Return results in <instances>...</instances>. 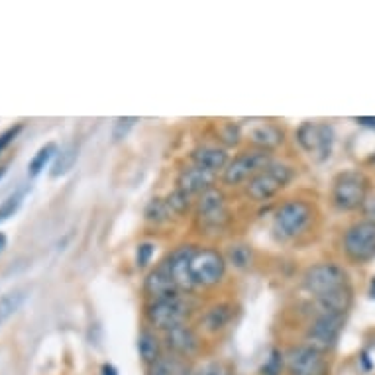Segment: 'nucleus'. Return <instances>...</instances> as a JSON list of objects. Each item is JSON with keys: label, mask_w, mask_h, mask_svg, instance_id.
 <instances>
[{"label": "nucleus", "mask_w": 375, "mask_h": 375, "mask_svg": "<svg viewBox=\"0 0 375 375\" xmlns=\"http://www.w3.org/2000/svg\"><path fill=\"white\" fill-rule=\"evenodd\" d=\"M248 142L250 148L265 149V151H275L277 148H281L285 142L283 128L275 122H260V124L251 126L248 132Z\"/></svg>", "instance_id": "nucleus-19"}, {"label": "nucleus", "mask_w": 375, "mask_h": 375, "mask_svg": "<svg viewBox=\"0 0 375 375\" xmlns=\"http://www.w3.org/2000/svg\"><path fill=\"white\" fill-rule=\"evenodd\" d=\"M224 258L236 269H250V265L253 263V250L248 244H232L224 253Z\"/></svg>", "instance_id": "nucleus-25"}, {"label": "nucleus", "mask_w": 375, "mask_h": 375, "mask_svg": "<svg viewBox=\"0 0 375 375\" xmlns=\"http://www.w3.org/2000/svg\"><path fill=\"white\" fill-rule=\"evenodd\" d=\"M22 199H24V193H14V194H10L6 201H2V205H0V224H2V222H6L10 216H14L18 210H20V206H22Z\"/></svg>", "instance_id": "nucleus-31"}, {"label": "nucleus", "mask_w": 375, "mask_h": 375, "mask_svg": "<svg viewBox=\"0 0 375 375\" xmlns=\"http://www.w3.org/2000/svg\"><path fill=\"white\" fill-rule=\"evenodd\" d=\"M165 201H167V205H169L171 212L175 216H185L191 208H194V201L189 197V194H185L179 189H175V191H171L167 197H165Z\"/></svg>", "instance_id": "nucleus-30"}, {"label": "nucleus", "mask_w": 375, "mask_h": 375, "mask_svg": "<svg viewBox=\"0 0 375 375\" xmlns=\"http://www.w3.org/2000/svg\"><path fill=\"white\" fill-rule=\"evenodd\" d=\"M228 161H230V153L220 144H201L191 151V165H197L216 175H220L226 169Z\"/></svg>", "instance_id": "nucleus-18"}, {"label": "nucleus", "mask_w": 375, "mask_h": 375, "mask_svg": "<svg viewBox=\"0 0 375 375\" xmlns=\"http://www.w3.org/2000/svg\"><path fill=\"white\" fill-rule=\"evenodd\" d=\"M77 158H79L77 146H65L61 151H57L53 165H51V177H61V175H65L69 169H73Z\"/></svg>", "instance_id": "nucleus-27"}, {"label": "nucleus", "mask_w": 375, "mask_h": 375, "mask_svg": "<svg viewBox=\"0 0 375 375\" xmlns=\"http://www.w3.org/2000/svg\"><path fill=\"white\" fill-rule=\"evenodd\" d=\"M194 251H197V246L193 244H181L173 248L163 260L165 269L183 295H191L194 291L193 277H191V260H193Z\"/></svg>", "instance_id": "nucleus-13"}, {"label": "nucleus", "mask_w": 375, "mask_h": 375, "mask_svg": "<svg viewBox=\"0 0 375 375\" xmlns=\"http://www.w3.org/2000/svg\"><path fill=\"white\" fill-rule=\"evenodd\" d=\"M6 244H8V238H6V234H4V232H0V251L6 250Z\"/></svg>", "instance_id": "nucleus-39"}, {"label": "nucleus", "mask_w": 375, "mask_h": 375, "mask_svg": "<svg viewBox=\"0 0 375 375\" xmlns=\"http://www.w3.org/2000/svg\"><path fill=\"white\" fill-rule=\"evenodd\" d=\"M161 338H163L165 352L175 353V356L185 358V360L197 356V353L201 352V348H203V336H201L199 328L193 326L191 322L163 332Z\"/></svg>", "instance_id": "nucleus-14"}, {"label": "nucleus", "mask_w": 375, "mask_h": 375, "mask_svg": "<svg viewBox=\"0 0 375 375\" xmlns=\"http://www.w3.org/2000/svg\"><path fill=\"white\" fill-rule=\"evenodd\" d=\"M346 324V315H312L305 330V344L322 353H330L340 340L342 330Z\"/></svg>", "instance_id": "nucleus-8"}, {"label": "nucleus", "mask_w": 375, "mask_h": 375, "mask_svg": "<svg viewBox=\"0 0 375 375\" xmlns=\"http://www.w3.org/2000/svg\"><path fill=\"white\" fill-rule=\"evenodd\" d=\"M293 179H295L293 165L273 160L265 169L260 171L253 179L244 185V193L251 203H269L285 187H289Z\"/></svg>", "instance_id": "nucleus-2"}, {"label": "nucleus", "mask_w": 375, "mask_h": 375, "mask_svg": "<svg viewBox=\"0 0 375 375\" xmlns=\"http://www.w3.org/2000/svg\"><path fill=\"white\" fill-rule=\"evenodd\" d=\"M342 250L353 263H367L375 260V224L360 220L346 228L342 236Z\"/></svg>", "instance_id": "nucleus-11"}, {"label": "nucleus", "mask_w": 375, "mask_h": 375, "mask_svg": "<svg viewBox=\"0 0 375 375\" xmlns=\"http://www.w3.org/2000/svg\"><path fill=\"white\" fill-rule=\"evenodd\" d=\"M4 175H6V167H2V165H0V179H2Z\"/></svg>", "instance_id": "nucleus-40"}, {"label": "nucleus", "mask_w": 375, "mask_h": 375, "mask_svg": "<svg viewBox=\"0 0 375 375\" xmlns=\"http://www.w3.org/2000/svg\"><path fill=\"white\" fill-rule=\"evenodd\" d=\"M358 122L364 126H372L375 130V118H358Z\"/></svg>", "instance_id": "nucleus-38"}, {"label": "nucleus", "mask_w": 375, "mask_h": 375, "mask_svg": "<svg viewBox=\"0 0 375 375\" xmlns=\"http://www.w3.org/2000/svg\"><path fill=\"white\" fill-rule=\"evenodd\" d=\"M163 338L160 332L151 328H144L138 336V353L142 358V362L146 365H151L156 360H160L163 356Z\"/></svg>", "instance_id": "nucleus-21"}, {"label": "nucleus", "mask_w": 375, "mask_h": 375, "mask_svg": "<svg viewBox=\"0 0 375 375\" xmlns=\"http://www.w3.org/2000/svg\"><path fill=\"white\" fill-rule=\"evenodd\" d=\"M189 375H234L232 374V367L222 362H206V364L199 365L191 369Z\"/></svg>", "instance_id": "nucleus-32"}, {"label": "nucleus", "mask_w": 375, "mask_h": 375, "mask_svg": "<svg viewBox=\"0 0 375 375\" xmlns=\"http://www.w3.org/2000/svg\"><path fill=\"white\" fill-rule=\"evenodd\" d=\"M295 140L310 160L324 163L332 156L334 128L326 122H303L297 128Z\"/></svg>", "instance_id": "nucleus-9"}, {"label": "nucleus", "mask_w": 375, "mask_h": 375, "mask_svg": "<svg viewBox=\"0 0 375 375\" xmlns=\"http://www.w3.org/2000/svg\"><path fill=\"white\" fill-rule=\"evenodd\" d=\"M153 253H156V244L153 242H140L136 248L138 269H146L149 263H151Z\"/></svg>", "instance_id": "nucleus-33"}, {"label": "nucleus", "mask_w": 375, "mask_h": 375, "mask_svg": "<svg viewBox=\"0 0 375 375\" xmlns=\"http://www.w3.org/2000/svg\"><path fill=\"white\" fill-rule=\"evenodd\" d=\"M144 216H146V220H148L149 224H156V226H161V224H167L171 222L175 215L171 212L169 205H167V201L165 199H151L146 206V210H144Z\"/></svg>", "instance_id": "nucleus-23"}, {"label": "nucleus", "mask_w": 375, "mask_h": 375, "mask_svg": "<svg viewBox=\"0 0 375 375\" xmlns=\"http://www.w3.org/2000/svg\"><path fill=\"white\" fill-rule=\"evenodd\" d=\"M57 151H59V149H57V146L53 144V142H49V144H46V146H42V148L38 149V153L32 158L30 165H28V175H30L32 179L38 177L42 171L46 169V165L49 163V161L56 160Z\"/></svg>", "instance_id": "nucleus-28"}, {"label": "nucleus", "mask_w": 375, "mask_h": 375, "mask_svg": "<svg viewBox=\"0 0 375 375\" xmlns=\"http://www.w3.org/2000/svg\"><path fill=\"white\" fill-rule=\"evenodd\" d=\"M191 367L185 358H179L175 353L163 352L160 360L148 365V375H189Z\"/></svg>", "instance_id": "nucleus-22"}, {"label": "nucleus", "mask_w": 375, "mask_h": 375, "mask_svg": "<svg viewBox=\"0 0 375 375\" xmlns=\"http://www.w3.org/2000/svg\"><path fill=\"white\" fill-rule=\"evenodd\" d=\"M317 216H319L317 206L310 201L293 197L283 201L281 205H277L273 212V230L283 240L297 242V240L305 238L312 230Z\"/></svg>", "instance_id": "nucleus-1"}, {"label": "nucleus", "mask_w": 375, "mask_h": 375, "mask_svg": "<svg viewBox=\"0 0 375 375\" xmlns=\"http://www.w3.org/2000/svg\"><path fill=\"white\" fill-rule=\"evenodd\" d=\"M218 179H220V175H216V173L201 169L197 165H189V167L179 171L177 189L183 191L185 194H189L191 199H199L201 194H205L206 191H210L212 187H216Z\"/></svg>", "instance_id": "nucleus-16"}, {"label": "nucleus", "mask_w": 375, "mask_h": 375, "mask_svg": "<svg viewBox=\"0 0 375 375\" xmlns=\"http://www.w3.org/2000/svg\"><path fill=\"white\" fill-rule=\"evenodd\" d=\"M26 299H28V295L24 289H16V291H10V293L0 297V326L22 308Z\"/></svg>", "instance_id": "nucleus-24"}, {"label": "nucleus", "mask_w": 375, "mask_h": 375, "mask_svg": "<svg viewBox=\"0 0 375 375\" xmlns=\"http://www.w3.org/2000/svg\"><path fill=\"white\" fill-rule=\"evenodd\" d=\"M216 140L220 142L222 148H238L240 142L244 140V134H242L238 124H234L230 120H224L216 128Z\"/></svg>", "instance_id": "nucleus-26"}, {"label": "nucleus", "mask_w": 375, "mask_h": 375, "mask_svg": "<svg viewBox=\"0 0 375 375\" xmlns=\"http://www.w3.org/2000/svg\"><path fill=\"white\" fill-rule=\"evenodd\" d=\"M367 194H369V179L365 177V173L348 169L334 177L330 189V201L342 212H350L362 208Z\"/></svg>", "instance_id": "nucleus-4"}, {"label": "nucleus", "mask_w": 375, "mask_h": 375, "mask_svg": "<svg viewBox=\"0 0 375 375\" xmlns=\"http://www.w3.org/2000/svg\"><path fill=\"white\" fill-rule=\"evenodd\" d=\"M103 375H118V372H116V367L110 364H104L103 365Z\"/></svg>", "instance_id": "nucleus-37"}, {"label": "nucleus", "mask_w": 375, "mask_h": 375, "mask_svg": "<svg viewBox=\"0 0 375 375\" xmlns=\"http://www.w3.org/2000/svg\"><path fill=\"white\" fill-rule=\"evenodd\" d=\"M348 285H350V281H348L346 269L334 262L315 263L303 275V287L312 295V299L334 293V291H338L342 287H348Z\"/></svg>", "instance_id": "nucleus-10"}, {"label": "nucleus", "mask_w": 375, "mask_h": 375, "mask_svg": "<svg viewBox=\"0 0 375 375\" xmlns=\"http://www.w3.org/2000/svg\"><path fill=\"white\" fill-rule=\"evenodd\" d=\"M285 369H287L285 352H281L279 348H272L263 364L260 365V375H283Z\"/></svg>", "instance_id": "nucleus-29"}, {"label": "nucleus", "mask_w": 375, "mask_h": 375, "mask_svg": "<svg viewBox=\"0 0 375 375\" xmlns=\"http://www.w3.org/2000/svg\"><path fill=\"white\" fill-rule=\"evenodd\" d=\"M194 220L206 234H218L230 222L226 193L216 185L194 201Z\"/></svg>", "instance_id": "nucleus-6"}, {"label": "nucleus", "mask_w": 375, "mask_h": 375, "mask_svg": "<svg viewBox=\"0 0 375 375\" xmlns=\"http://www.w3.org/2000/svg\"><path fill=\"white\" fill-rule=\"evenodd\" d=\"M234 317H236L234 303H230V301H215L205 310H201L197 328H199V332H205V334L215 336V334L224 332L234 322Z\"/></svg>", "instance_id": "nucleus-15"}, {"label": "nucleus", "mask_w": 375, "mask_h": 375, "mask_svg": "<svg viewBox=\"0 0 375 375\" xmlns=\"http://www.w3.org/2000/svg\"><path fill=\"white\" fill-rule=\"evenodd\" d=\"M144 293L148 297V301H163V299H173V297L183 295L177 289V285L173 283L171 275L165 269L163 262H160L151 272L146 275L144 281Z\"/></svg>", "instance_id": "nucleus-17"}, {"label": "nucleus", "mask_w": 375, "mask_h": 375, "mask_svg": "<svg viewBox=\"0 0 375 375\" xmlns=\"http://www.w3.org/2000/svg\"><path fill=\"white\" fill-rule=\"evenodd\" d=\"M228 262L224 253L216 248H197L191 260V277L194 289H216L226 279Z\"/></svg>", "instance_id": "nucleus-7"}, {"label": "nucleus", "mask_w": 375, "mask_h": 375, "mask_svg": "<svg viewBox=\"0 0 375 375\" xmlns=\"http://www.w3.org/2000/svg\"><path fill=\"white\" fill-rule=\"evenodd\" d=\"M24 130V124H16V126H10L8 130H4L2 134H0V153L4 151V149H8V146H10L12 142L18 138V134Z\"/></svg>", "instance_id": "nucleus-35"}, {"label": "nucleus", "mask_w": 375, "mask_h": 375, "mask_svg": "<svg viewBox=\"0 0 375 375\" xmlns=\"http://www.w3.org/2000/svg\"><path fill=\"white\" fill-rule=\"evenodd\" d=\"M136 122H138V118H134V116H130V118H118L112 130L114 142H122V140L130 134V130L136 126Z\"/></svg>", "instance_id": "nucleus-34"}, {"label": "nucleus", "mask_w": 375, "mask_h": 375, "mask_svg": "<svg viewBox=\"0 0 375 375\" xmlns=\"http://www.w3.org/2000/svg\"><path fill=\"white\" fill-rule=\"evenodd\" d=\"M353 301V291L352 287H342L334 293H328L324 297H317L312 299V315H319V312H324V315H346L350 307H352Z\"/></svg>", "instance_id": "nucleus-20"}, {"label": "nucleus", "mask_w": 375, "mask_h": 375, "mask_svg": "<svg viewBox=\"0 0 375 375\" xmlns=\"http://www.w3.org/2000/svg\"><path fill=\"white\" fill-rule=\"evenodd\" d=\"M285 365L289 375H326L328 372L326 353L310 348L305 342L291 346L285 352Z\"/></svg>", "instance_id": "nucleus-12"}, {"label": "nucleus", "mask_w": 375, "mask_h": 375, "mask_svg": "<svg viewBox=\"0 0 375 375\" xmlns=\"http://www.w3.org/2000/svg\"><path fill=\"white\" fill-rule=\"evenodd\" d=\"M362 215H364L365 222L375 224V194H367V199L362 205Z\"/></svg>", "instance_id": "nucleus-36"}, {"label": "nucleus", "mask_w": 375, "mask_h": 375, "mask_svg": "<svg viewBox=\"0 0 375 375\" xmlns=\"http://www.w3.org/2000/svg\"><path fill=\"white\" fill-rule=\"evenodd\" d=\"M189 295H179L163 301H148L144 307V319L148 326L156 332L167 330L187 324L193 317V305L189 303Z\"/></svg>", "instance_id": "nucleus-3"}, {"label": "nucleus", "mask_w": 375, "mask_h": 375, "mask_svg": "<svg viewBox=\"0 0 375 375\" xmlns=\"http://www.w3.org/2000/svg\"><path fill=\"white\" fill-rule=\"evenodd\" d=\"M273 161L272 151L258 148L242 149L232 160L228 161L226 169L220 173V183L224 187H244L253 179L260 171H263Z\"/></svg>", "instance_id": "nucleus-5"}]
</instances>
